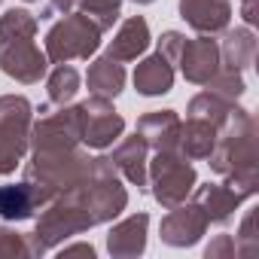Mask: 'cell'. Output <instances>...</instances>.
<instances>
[{"label": "cell", "instance_id": "obj_16", "mask_svg": "<svg viewBox=\"0 0 259 259\" xmlns=\"http://www.w3.org/2000/svg\"><path fill=\"white\" fill-rule=\"evenodd\" d=\"M171 82H174V64L162 52H156L153 58L141 61L138 70H135V85H138L141 95H150V98L153 95H165V92H171Z\"/></svg>", "mask_w": 259, "mask_h": 259}, {"label": "cell", "instance_id": "obj_20", "mask_svg": "<svg viewBox=\"0 0 259 259\" xmlns=\"http://www.w3.org/2000/svg\"><path fill=\"white\" fill-rule=\"evenodd\" d=\"M76 89H79V73L73 67H67V64H58L52 70V76H49V98H52V104H61V107L70 104Z\"/></svg>", "mask_w": 259, "mask_h": 259}, {"label": "cell", "instance_id": "obj_10", "mask_svg": "<svg viewBox=\"0 0 259 259\" xmlns=\"http://www.w3.org/2000/svg\"><path fill=\"white\" fill-rule=\"evenodd\" d=\"M180 16L198 34H220L229 25V0H180Z\"/></svg>", "mask_w": 259, "mask_h": 259}, {"label": "cell", "instance_id": "obj_22", "mask_svg": "<svg viewBox=\"0 0 259 259\" xmlns=\"http://www.w3.org/2000/svg\"><path fill=\"white\" fill-rule=\"evenodd\" d=\"M73 4H79L82 13H85L101 31L113 28V22L119 19V0H73Z\"/></svg>", "mask_w": 259, "mask_h": 259}, {"label": "cell", "instance_id": "obj_25", "mask_svg": "<svg viewBox=\"0 0 259 259\" xmlns=\"http://www.w3.org/2000/svg\"><path fill=\"white\" fill-rule=\"evenodd\" d=\"M70 7H73V0H46L40 19H52L55 13H70Z\"/></svg>", "mask_w": 259, "mask_h": 259}, {"label": "cell", "instance_id": "obj_1", "mask_svg": "<svg viewBox=\"0 0 259 259\" xmlns=\"http://www.w3.org/2000/svg\"><path fill=\"white\" fill-rule=\"evenodd\" d=\"M101 43V28L85 13H70L58 22L46 37V58L55 64H67L70 58H89Z\"/></svg>", "mask_w": 259, "mask_h": 259}, {"label": "cell", "instance_id": "obj_12", "mask_svg": "<svg viewBox=\"0 0 259 259\" xmlns=\"http://www.w3.org/2000/svg\"><path fill=\"white\" fill-rule=\"evenodd\" d=\"M138 135L147 141V147L156 150H177V135H180V119L174 110L150 113L138 122Z\"/></svg>", "mask_w": 259, "mask_h": 259}, {"label": "cell", "instance_id": "obj_26", "mask_svg": "<svg viewBox=\"0 0 259 259\" xmlns=\"http://www.w3.org/2000/svg\"><path fill=\"white\" fill-rule=\"evenodd\" d=\"M244 19L253 25L256 22V0H244Z\"/></svg>", "mask_w": 259, "mask_h": 259}, {"label": "cell", "instance_id": "obj_9", "mask_svg": "<svg viewBox=\"0 0 259 259\" xmlns=\"http://www.w3.org/2000/svg\"><path fill=\"white\" fill-rule=\"evenodd\" d=\"M49 198L52 195L31 180H25L19 186H0V217L4 220H28Z\"/></svg>", "mask_w": 259, "mask_h": 259}, {"label": "cell", "instance_id": "obj_14", "mask_svg": "<svg viewBox=\"0 0 259 259\" xmlns=\"http://www.w3.org/2000/svg\"><path fill=\"white\" fill-rule=\"evenodd\" d=\"M147 223H150L147 213L128 217L125 223H119L107 238L110 253L113 256H138V253H144V247H147Z\"/></svg>", "mask_w": 259, "mask_h": 259}, {"label": "cell", "instance_id": "obj_6", "mask_svg": "<svg viewBox=\"0 0 259 259\" xmlns=\"http://www.w3.org/2000/svg\"><path fill=\"white\" fill-rule=\"evenodd\" d=\"M46 52L34 46V37L0 40V70L16 76L19 82H37L46 73Z\"/></svg>", "mask_w": 259, "mask_h": 259}, {"label": "cell", "instance_id": "obj_8", "mask_svg": "<svg viewBox=\"0 0 259 259\" xmlns=\"http://www.w3.org/2000/svg\"><path fill=\"white\" fill-rule=\"evenodd\" d=\"M207 223L210 220L204 217V210L198 204H186V207L174 204L171 213L162 220V238L174 247H186V244H195L201 238Z\"/></svg>", "mask_w": 259, "mask_h": 259}, {"label": "cell", "instance_id": "obj_5", "mask_svg": "<svg viewBox=\"0 0 259 259\" xmlns=\"http://www.w3.org/2000/svg\"><path fill=\"white\" fill-rule=\"evenodd\" d=\"M79 125H82V144L95 147V150H104L110 147L119 135H122V116L110 107V98H92L85 104H79Z\"/></svg>", "mask_w": 259, "mask_h": 259}, {"label": "cell", "instance_id": "obj_4", "mask_svg": "<svg viewBox=\"0 0 259 259\" xmlns=\"http://www.w3.org/2000/svg\"><path fill=\"white\" fill-rule=\"evenodd\" d=\"M40 122L34 125V150H70L82 138L79 125V107H61L58 113L40 110Z\"/></svg>", "mask_w": 259, "mask_h": 259}, {"label": "cell", "instance_id": "obj_7", "mask_svg": "<svg viewBox=\"0 0 259 259\" xmlns=\"http://www.w3.org/2000/svg\"><path fill=\"white\" fill-rule=\"evenodd\" d=\"M177 61H180L183 76L189 82L204 85L220 70V46L213 40H207V37H201V40H183V49H180Z\"/></svg>", "mask_w": 259, "mask_h": 259}, {"label": "cell", "instance_id": "obj_18", "mask_svg": "<svg viewBox=\"0 0 259 259\" xmlns=\"http://www.w3.org/2000/svg\"><path fill=\"white\" fill-rule=\"evenodd\" d=\"M85 79H89L92 95H98V98H116L122 92V85H125V70H122V64L116 58L104 55V58H98L89 67Z\"/></svg>", "mask_w": 259, "mask_h": 259}, {"label": "cell", "instance_id": "obj_21", "mask_svg": "<svg viewBox=\"0 0 259 259\" xmlns=\"http://www.w3.org/2000/svg\"><path fill=\"white\" fill-rule=\"evenodd\" d=\"M37 34V19L28 10H10L0 19V40H25Z\"/></svg>", "mask_w": 259, "mask_h": 259}, {"label": "cell", "instance_id": "obj_15", "mask_svg": "<svg viewBox=\"0 0 259 259\" xmlns=\"http://www.w3.org/2000/svg\"><path fill=\"white\" fill-rule=\"evenodd\" d=\"M147 46H150V28H147V22L141 16H132L119 28V34L110 43L107 55L116 58V61H135L141 52H147Z\"/></svg>", "mask_w": 259, "mask_h": 259}, {"label": "cell", "instance_id": "obj_3", "mask_svg": "<svg viewBox=\"0 0 259 259\" xmlns=\"http://www.w3.org/2000/svg\"><path fill=\"white\" fill-rule=\"evenodd\" d=\"M153 195L165 204L174 207L186 198V192L195 186V171L186 156H177L174 150H159L153 159Z\"/></svg>", "mask_w": 259, "mask_h": 259}, {"label": "cell", "instance_id": "obj_24", "mask_svg": "<svg viewBox=\"0 0 259 259\" xmlns=\"http://www.w3.org/2000/svg\"><path fill=\"white\" fill-rule=\"evenodd\" d=\"M180 49H183V37H180L177 31H168V34H165V37L159 40V52H162V55H165V58H168L171 64L177 61Z\"/></svg>", "mask_w": 259, "mask_h": 259}, {"label": "cell", "instance_id": "obj_11", "mask_svg": "<svg viewBox=\"0 0 259 259\" xmlns=\"http://www.w3.org/2000/svg\"><path fill=\"white\" fill-rule=\"evenodd\" d=\"M217 147V125L207 119L189 116V122H180V135H177V150L186 159H207Z\"/></svg>", "mask_w": 259, "mask_h": 259}, {"label": "cell", "instance_id": "obj_13", "mask_svg": "<svg viewBox=\"0 0 259 259\" xmlns=\"http://www.w3.org/2000/svg\"><path fill=\"white\" fill-rule=\"evenodd\" d=\"M113 168L125 174V180H132L135 186H147V141L141 135L128 138L119 144V150L113 153Z\"/></svg>", "mask_w": 259, "mask_h": 259}, {"label": "cell", "instance_id": "obj_17", "mask_svg": "<svg viewBox=\"0 0 259 259\" xmlns=\"http://www.w3.org/2000/svg\"><path fill=\"white\" fill-rule=\"evenodd\" d=\"M241 198H247V195H241L238 189H232L229 183L226 186H201L198 189V195H195V204L204 210V217L207 220H213V223H226L229 217H232V210L241 204Z\"/></svg>", "mask_w": 259, "mask_h": 259}, {"label": "cell", "instance_id": "obj_19", "mask_svg": "<svg viewBox=\"0 0 259 259\" xmlns=\"http://www.w3.org/2000/svg\"><path fill=\"white\" fill-rule=\"evenodd\" d=\"M253 55H256V40H253V34H250L247 28L232 31V34L226 37V43H223V58H226L229 70H244V67H250Z\"/></svg>", "mask_w": 259, "mask_h": 259}, {"label": "cell", "instance_id": "obj_27", "mask_svg": "<svg viewBox=\"0 0 259 259\" xmlns=\"http://www.w3.org/2000/svg\"><path fill=\"white\" fill-rule=\"evenodd\" d=\"M135 4H153V0H135Z\"/></svg>", "mask_w": 259, "mask_h": 259}, {"label": "cell", "instance_id": "obj_2", "mask_svg": "<svg viewBox=\"0 0 259 259\" xmlns=\"http://www.w3.org/2000/svg\"><path fill=\"white\" fill-rule=\"evenodd\" d=\"M31 138V104L25 98H0V174H10L25 156Z\"/></svg>", "mask_w": 259, "mask_h": 259}, {"label": "cell", "instance_id": "obj_23", "mask_svg": "<svg viewBox=\"0 0 259 259\" xmlns=\"http://www.w3.org/2000/svg\"><path fill=\"white\" fill-rule=\"evenodd\" d=\"M0 253H31V244H25L19 238V232L0 229Z\"/></svg>", "mask_w": 259, "mask_h": 259}]
</instances>
